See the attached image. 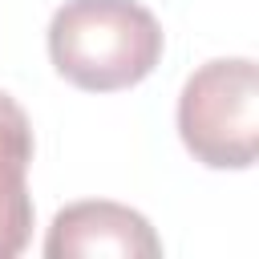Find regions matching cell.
Here are the masks:
<instances>
[{
	"instance_id": "cell-1",
	"label": "cell",
	"mask_w": 259,
	"mask_h": 259,
	"mask_svg": "<svg viewBox=\"0 0 259 259\" xmlns=\"http://www.w3.org/2000/svg\"><path fill=\"white\" fill-rule=\"evenodd\" d=\"M162 49V24L138 0H65L49 20V61L85 93H117L146 81Z\"/></svg>"
},
{
	"instance_id": "cell-2",
	"label": "cell",
	"mask_w": 259,
	"mask_h": 259,
	"mask_svg": "<svg viewBox=\"0 0 259 259\" xmlns=\"http://www.w3.org/2000/svg\"><path fill=\"white\" fill-rule=\"evenodd\" d=\"M178 138L210 170H247L259 150V69L251 57L198 65L178 97Z\"/></svg>"
},
{
	"instance_id": "cell-3",
	"label": "cell",
	"mask_w": 259,
	"mask_h": 259,
	"mask_svg": "<svg viewBox=\"0 0 259 259\" xmlns=\"http://www.w3.org/2000/svg\"><path fill=\"white\" fill-rule=\"evenodd\" d=\"M49 259H77V255H121V259H154L162 255V239L154 235L150 219L105 198L73 202L57 210L49 239Z\"/></svg>"
},
{
	"instance_id": "cell-4",
	"label": "cell",
	"mask_w": 259,
	"mask_h": 259,
	"mask_svg": "<svg viewBox=\"0 0 259 259\" xmlns=\"http://www.w3.org/2000/svg\"><path fill=\"white\" fill-rule=\"evenodd\" d=\"M32 121L0 89V259H12L28 247L32 235Z\"/></svg>"
}]
</instances>
